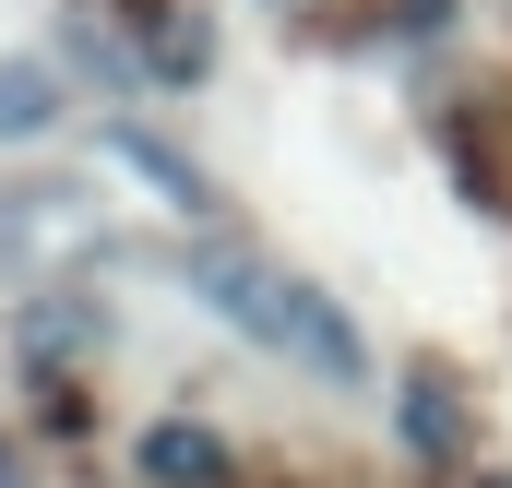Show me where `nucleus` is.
I'll return each instance as SVG.
<instances>
[{
  "mask_svg": "<svg viewBox=\"0 0 512 488\" xmlns=\"http://www.w3.org/2000/svg\"><path fill=\"white\" fill-rule=\"evenodd\" d=\"M48 120V72H12V84H0V131H36Z\"/></svg>",
  "mask_w": 512,
  "mask_h": 488,
  "instance_id": "obj_3",
  "label": "nucleus"
},
{
  "mask_svg": "<svg viewBox=\"0 0 512 488\" xmlns=\"http://www.w3.org/2000/svg\"><path fill=\"white\" fill-rule=\"evenodd\" d=\"M179 274H191V298H215L251 346H274V358H298V369H322V381H358V334H346V310L310 286V274H286V262H262V250H179Z\"/></svg>",
  "mask_w": 512,
  "mask_h": 488,
  "instance_id": "obj_1",
  "label": "nucleus"
},
{
  "mask_svg": "<svg viewBox=\"0 0 512 488\" xmlns=\"http://www.w3.org/2000/svg\"><path fill=\"white\" fill-rule=\"evenodd\" d=\"M155 477L167 488H215L227 465H215V441H179V429H167V441H155Z\"/></svg>",
  "mask_w": 512,
  "mask_h": 488,
  "instance_id": "obj_2",
  "label": "nucleus"
}]
</instances>
